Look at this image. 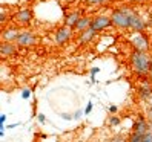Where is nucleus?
I'll list each match as a JSON object with an SVG mask.
<instances>
[{
  "mask_svg": "<svg viewBox=\"0 0 152 142\" xmlns=\"http://www.w3.org/2000/svg\"><path fill=\"white\" fill-rule=\"evenodd\" d=\"M149 127H151V124L148 122V119L145 116H138L137 121H135V124H134V128L132 130L143 136V135H146V133L149 131Z\"/></svg>",
  "mask_w": 152,
  "mask_h": 142,
  "instance_id": "423d86ee",
  "label": "nucleus"
},
{
  "mask_svg": "<svg viewBox=\"0 0 152 142\" xmlns=\"http://www.w3.org/2000/svg\"><path fill=\"white\" fill-rule=\"evenodd\" d=\"M134 14L135 11H131L128 8H120V9H115L111 15L112 19V25L118 26L121 29H131V23L134 19Z\"/></svg>",
  "mask_w": 152,
  "mask_h": 142,
  "instance_id": "f03ea898",
  "label": "nucleus"
},
{
  "mask_svg": "<svg viewBox=\"0 0 152 142\" xmlns=\"http://www.w3.org/2000/svg\"><path fill=\"white\" fill-rule=\"evenodd\" d=\"M39 121H40L42 124L45 122V115H39Z\"/></svg>",
  "mask_w": 152,
  "mask_h": 142,
  "instance_id": "bb28decb",
  "label": "nucleus"
},
{
  "mask_svg": "<svg viewBox=\"0 0 152 142\" xmlns=\"http://www.w3.org/2000/svg\"><path fill=\"white\" fill-rule=\"evenodd\" d=\"M121 122V119L118 118V116H112L111 119H109V125H112V127H115V125H118V124Z\"/></svg>",
  "mask_w": 152,
  "mask_h": 142,
  "instance_id": "f3484780",
  "label": "nucleus"
},
{
  "mask_svg": "<svg viewBox=\"0 0 152 142\" xmlns=\"http://www.w3.org/2000/svg\"><path fill=\"white\" fill-rule=\"evenodd\" d=\"M98 70H100V69H98V67H92V69H91V75H92V81H94V76H95V74H98Z\"/></svg>",
  "mask_w": 152,
  "mask_h": 142,
  "instance_id": "b1692460",
  "label": "nucleus"
},
{
  "mask_svg": "<svg viewBox=\"0 0 152 142\" xmlns=\"http://www.w3.org/2000/svg\"><path fill=\"white\" fill-rule=\"evenodd\" d=\"M134 2H141V0H134Z\"/></svg>",
  "mask_w": 152,
  "mask_h": 142,
  "instance_id": "7c9ffc66",
  "label": "nucleus"
},
{
  "mask_svg": "<svg viewBox=\"0 0 152 142\" xmlns=\"http://www.w3.org/2000/svg\"><path fill=\"white\" fill-rule=\"evenodd\" d=\"M91 110H92V102H88L86 109H85V113H86V115H89V113H91Z\"/></svg>",
  "mask_w": 152,
  "mask_h": 142,
  "instance_id": "5701e85b",
  "label": "nucleus"
},
{
  "mask_svg": "<svg viewBox=\"0 0 152 142\" xmlns=\"http://www.w3.org/2000/svg\"><path fill=\"white\" fill-rule=\"evenodd\" d=\"M5 19H6V15H5V12H2V14H0V20H2V23L5 22Z\"/></svg>",
  "mask_w": 152,
  "mask_h": 142,
  "instance_id": "cd10ccee",
  "label": "nucleus"
},
{
  "mask_svg": "<svg viewBox=\"0 0 152 142\" xmlns=\"http://www.w3.org/2000/svg\"><path fill=\"white\" fill-rule=\"evenodd\" d=\"M138 96H140V99H143V101L151 99V96H152V83L145 81L143 84H140V87H138Z\"/></svg>",
  "mask_w": 152,
  "mask_h": 142,
  "instance_id": "1a4fd4ad",
  "label": "nucleus"
},
{
  "mask_svg": "<svg viewBox=\"0 0 152 142\" xmlns=\"http://www.w3.org/2000/svg\"><path fill=\"white\" fill-rule=\"evenodd\" d=\"M151 83H152V70H151Z\"/></svg>",
  "mask_w": 152,
  "mask_h": 142,
  "instance_id": "c756f323",
  "label": "nucleus"
},
{
  "mask_svg": "<svg viewBox=\"0 0 152 142\" xmlns=\"http://www.w3.org/2000/svg\"><path fill=\"white\" fill-rule=\"evenodd\" d=\"M69 38H71V28H68V26L60 28L56 32V37H54V40H56L57 44H65Z\"/></svg>",
  "mask_w": 152,
  "mask_h": 142,
  "instance_id": "0eeeda50",
  "label": "nucleus"
},
{
  "mask_svg": "<svg viewBox=\"0 0 152 142\" xmlns=\"http://www.w3.org/2000/svg\"><path fill=\"white\" fill-rule=\"evenodd\" d=\"M80 116H82V112H80V110H78V112H77V113L74 115V118H75V119H78Z\"/></svg>",
  "mask_w": 152,
  "mask_h": 142,
  "instance_id": "c85d7f7f",
  "label": "nucleus"
},
{
  "mask_svg": "<svg viewBox=\"0 0 152 142\" xmlns=\"http://www.w3.org/2000/svg\"><path fill=\"white\" fill-rule=\"evenodd\" d=\"M95 34H97V32H95L92 28H88L86 31L80 32V35H78L80 44H88V43H91V41L94 40V37H95Z\"/></svg>",
  "mask_w": 152,
  "mask_h": 142,
  "instance_id": "f8f14e48",
  "label": "nucleus"
},
{
  "mask_svg": "<svg viewBox=\"0 0 152 142\" xmlns=\"http://www.w3.org/2000/svg\"><path fill=\"white\" fill-rule=\"evenodd\" d=\"M29 96H31V90H29V89H25L23 93H22V98H23V99H28Z\"/></svg>",
  "mask_w": 152,
  "mask_h": 142,
  "instance_id": "4be33fe9",
  "label": "nucleus"
},
{
  "mask_svg": "<svg viewBox=\"0 0 152 142\" xmlns=\"http://www.w3.org/2000/svg\"><path fill=\"white\" fill-rule=\"evenodd\" d=\"M141 142H152V131H151V130L146 133V135H143Z\"/></svg>",
  "mask_w": 152,
  "mask_h": 142,
  "instance_id": "a211bd4d",
  "label": "nucleus"
},
{
  "mask_svg": "<svg viewBox=\"0 0 152 142\" xmlns=\"http://www.w3.org/2000/svg\"><path fill=\"white\" fill-rule=\"evenodd\" d=\"M19 32H20V31H17V29H14V28H10V29L3 31L2 37H3V40L8 41V43H12V41L15 43L17 37H19Z\"/></svg>",
  "mask_w": 152,
  "mask_h": 142,
  "instance_id": "2eb2a0df",
  "label": "nucleus"
},
{
  "mask_svg": "<svg viewBox=\"0 0 152 142\" xmlns=\"http://www.w3.org/2000/svg\"><path fill=\"white\" fill-rule=\"evenodd\" d=\"M131 64L137 75H148L152 70V57L148 52L134 50L131 55Z\"/></svg>",
  "mask_w": 152,
  "mask_h": 142,
  "instance_id": "f257e3e1",
  "label": "nucleus"
},
{
  "mask_svg": "<svg viewBox=\"0 0 152 142\" xmlns=\"http://www.w3.org/2000/svg\"><path fill=\"white\" fill-rule=\"evenodd\" d=\"M109 0H86L88 5H102V3H106Z\"/></svg>",
  "mask_w": 152,
  "mask_h": 142,
  "instance_id": "6ab92c4d",
  "label": "nucleus"
},
{
  "mask_svg": "<svg viewBox=\"0 0 152 142\" xmlns=\"http://www.w3.org/2000/svg\"><path fill=\"white\" fill-rule=\"evenodd\" d=\"M112 25V19L108 15H97L95 19H92V23H91V28L95 31V32H100L106 28H109Z\"/></svg>",
  "mask_w": 152,
  "mask_h": 142,
  "instance_id": "20e7f679",
  "label": "nucleus"
},
{
  "mask_svg": "<svg viewBox=\"0 0 152 142\" xmlns=\"http://www.w3.org/2000/svg\"><path fill=\"white\" fill-rule=\"evenodd\" d=\"M131 43L134 44V48H135V50H141V52H146L149 49V41L148 38L145 37V35H141V34H135L132 37Z\"/></svg>",
  "mask_w": 152,
  "mask_h": 142,
  "instance_id": "39448f33",
  "label": "nucleus"
},
{
  "mask_svg": "<svg viewBox=\"0 0 152 142\" xmlns=\"http://www.w3.org/2000/svg\"><path fill=\"white\" fill-rule=\"evenodd\" d=\"M6 121V115H0V125L3 127V122Z\"/></svg>",
  "mask_w": 152,
  "mask_h": 142,
  "instance_id": "393cba45",
  "label": "nucleus"
},
{
  "mask_svg": "<svg viewBox=\"0 0 152 142\" xmlns=\"http://www.w3.org/2000/svg\"><path fill=\"white\" fill-rule=\"evenodd\" d=\"M145 28H146L145 20H143L141 17L135 12V14H134V19H132V23H131V31H134L135 34H140V32L145 31Z\"/></svg>",
  "mask_w": 152,
  "mask_h": 142,
  "instance_id": "9d476101",
  "label": "nucleus"
},
{
  "mask_svg": "<svg viewBox=\"0 0 152 142\" xmlns=\"http://www.w3.org/2000/svg\"><path fill=\"white\" fill-rule=\"evenodd\" d=\"M109 112H111V113H115V112H117V107H115V105H111V107H109Z\"/></svg>",
  "mask_w": 152,
  "mask_h": 142,
  "instance_id": "a878e982",
  "label": "nucleus"
},
{
  "mask_svg": "<svg viewBox=\"0 0 152 142\" xmlns=\"http://www.w3.org/2000/svg\"><path fill=\"white\" fill-rule=\"evenodd\" d=\"M35 43V35L31 32V31H20L19 32V37L15 40V44L20 48H28V46H32Z\"/></svg>",
  "mask_w": 152,
  "mask_h": 142,
  "instance_id": "7ed1b4c3",
  "label": "nucleus"
},
{
  "mask_svg": "<svg viewBox=\"0 0 152 142\" xmlns=\"http://www.w3.org/2000/svg\"><path fill=\"white\" fill-rule=\"evenodd\" d=\"M0 54H2V57H12L17 54V44L14 43H2V46H0Z\"/></svg>",
  "mask_w": 152,
  "mask_h": 142,
  "instance_id": "9b49d317",
  "label": "nucleus"
},
{
  "mask_svg": "<svg viewBox=\"0 0 152 142\" xmlns=\"http://www.w3.org/2000/svg\"><path fill=\"white\" fill-rule=\"evenodd\" d=\"M146 119H148V122L152 125V104H151V107L148 109V113H146Z\"/></svg>",
  "mask_w": 152,
  "mask_h": 142,
  "instance_id": "412c9836",
  "label": "nucleus"
},
{
  "mask_svg": "<svg viewBox=\"0 0 152 142\" xmlns=\"http://www.w3.org/2000/svg\"><path fill=\"white\" fill-rule=\"evenodd\" d=\"M82 19V15H80V11H72L71 14L66 15L65 19V26H68V28H74V26L77 25V22Z\"/></svg>",
  "mask_w": 152,
  "mask_h": 142,
  "instance_id": "ddd939ff",
  "label": "nucleus"
},
{
  "mask_svg": "<svg viewBox=\"0 0 152 142\" xmlns=\"http://www.w3.org/2000/svg\"><path fill=\"white\" fill-rule=\"evenodd\" d=\"M91 23H92V19H89V17H82V19L77 22V25L74 26V29L78 31V32H83L88 28H91Z\"/></svg>",
  "mask_w": 152,
  "mask_h": 142,
  "instance_id": "4468645a",
  "label": "nucleus"
},
{
  "mask_svg": "<svg viewBox=\"0 0 152 142\" xmlns=\"http://www.w3.org/2000/svg\"><path fill=\"white\" fill-rule=\"evenodd\" d=\"M32 20V12L31 9H22L15 14V22L22 25V26H26V25H29Z\"/></svg>",
  "mask_w": 152,
  "mask_h": 142,
  "instance_id": "6e6552de",
  "label": "nucleus"
},
{
  "mask_svg": "<svg viewBox=\"0 0 152 142\" xmlns=\"http://www.w3.org/2000/svg\"><path fill=\"white\" fill-rule=\"evenodd\" d=\"M111 142H126V139H124L123 135H117V136H114L111 139Z\"/></svg>",
  "mask_w": 152,
  "mask_h": 142,
  "instance_id": "aec40b11",
  "label": "nucleus"
},
{
  "mask_svg": "<svg viewBox=\"0 0 152 142\" xmlns=\"http://www.w3.org/2000/svg\"><path fill=\"white\" fill-rule=\"evenodd\" d=\"M141 139H143L141 135H138V133H135V131H132L129 139H128V142H141Z\"/></svg>",
  "mask_w": 152,
  "mask_h": 142,
  "instance_id": "dca6fc26",
  "label": "nucleus"
}]
</instances>
